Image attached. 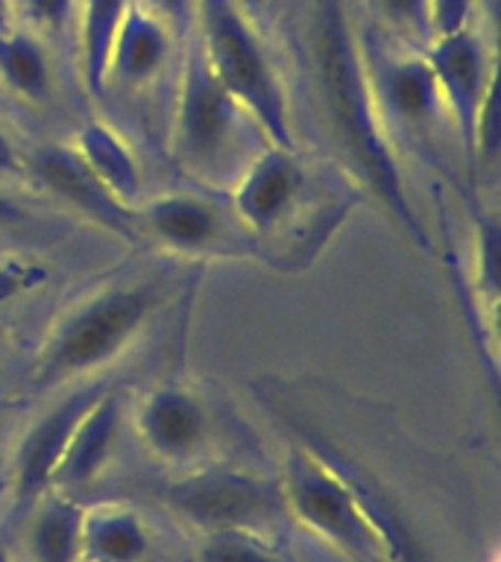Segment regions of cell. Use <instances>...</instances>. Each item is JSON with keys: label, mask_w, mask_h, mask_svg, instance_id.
Segmentation results:
<instances>
[{"label": "cell", "mask_w": 501, "mask_h": 562, "mask_svg": "<svg viewBox=\"0 0 501 562\" xmlns=\"http://www.w3.org/2000/svg\"><path fill=\"white\" fill-rule=\"evenodd\" d=\"M316 61H320V86H323V100L332 117L334 135L341 138L369 188L378 193V200L408 228V235L420 246H428V237L422 232V223L413 214L411 200L404 193L402 170L396 165L393 149L385 138L381 117L372 105L367 82L360 77L349 30H346L337 0H323Z\"/></svg>", "instance_id": "obj_1"}, {"label": "cell", "mask_w": 501, "mask_h": 562, "mask_svg": "<svg viewBox=\"0 0 501 562\" xmlns=\"http://www.w3.org/2000/svg\"><path fill=\"white\" fill-rule=\"evenodd\" d=\"M158 305V279L109 284L79 299L77 305L68 307L51 325V331L38 346V355L30 367V384L35 390H53L91 378L97 369L109 367L130 349Z\"/></svg>", "instance_id": "obj_2"}, {"label": "cell", "mask_w": 501, "mask_h": 562, "mask_svg": "<svg viewBox=\"0 0 501 562\" xmlns=\"http://www.w3.org/2000/svg\"><path fill=\"white\" fill-rule=\"evenodd\" d=\"M202 26H205V61L218 74L229 94L235 97L264 138L279 147L293 149L288 97L255 42L249 26L232 0H202Z\"/></svg>", "instance_id": "obj_3"}, {"label": "cell", "mask_w": 501, "mask_h": 562, "mask_svg": "<svg viewBox=\"0 0 501 562\" xmlns=\"http://www.w3.org/2000/svg\"><path fill=\"white\" fill-rule=\"evenodd\" d=\"M253 117L229 94L202 53L185 65L174 114V149L182 167L202 179L235 173L241 158V132ZM255 126V123H253Z\"/></svg>", "instance_id": "obj_4"}, {"label": "cell", "mask_w": 501, "mask_h": 562, "mask_svg": "<svg viewBox=\"0 0 501 562\" xmlns=\"http://www.w3.org/2000/svg\"><path fill=\"white\" fill-rule=\"evenodd\" d=\"M167 504L188 521L214 533H253L285 513V492L253 474L205 469L170 483Z\"/></svg>", "instance_id": "obj_5"}, {"label": "cell", "mask_w": 501, "mask_h": 562, "mask_svg": "<svg viewBox=\"0 0 501 562\" xmlns=\"http://www.w3.org/2000/svg\"><path fill=\"white\" fill-rule=\"evenodd\" d=\"M281 492H285V507L293 509L302 525L329 536L334 544H341L343 551L355 557H367L372 551L364 509L323 465H316L308 457H293Z\"/></svg>", "instance_id": "obj_6"}, {"label": "cell", "mask_w": 501, "mask_h": 562, "mask_svg": "<svg viewBox=\"0 0 501 562\" xmlns=\"http://www.w3.org/2000/svg\"><path fill=\"white\" fill-rule=\"evenodd\" d=\"M305 167L297 149L270 144L255 153L232 184V209L249 232H270L288 217L305 191Z\"/></svg>", "instance_id": "obj_7"}, {"label": "cell", "mask_w": 501, "mask_h": 562, "mask_svg": "<svg viewBox=\"0 0 501 562\" xmlns=\"http://www.w3.org/2000/svg\"><path fill=\"white\" fill-rule=\"evenodd\" d=\"M35 182L47 188V191L62 200L70 209L82 211L86 217L97 220L100 226L112 228L118 235L132 237L135 235V211L114 200L109 188L97 179L88 165L79 158V153L68 144H47L33 153L30 161Z\"/></svg>", "instance_id": "obj_8"}, {"label": "cell", "mask_w": 501, "mask_h": 562, "mask_svg": "<svg viewBox=\"0 0 501 562\" xmlns=\"http://www.w3.org/2000/svg\"><path fill=\"white\" fill-rule=\"evenodd\" d=\"M428 68L437 79L439 97L452 109L464 138V147L469 153V161H475V126H478V112L483 100L496 86L483 65L481 44L475 42L466 30H457L452 35H439V44L428 56Z\"/></svg>", "instance_id": "obj_9"}, {"label": "cell", "mask_w": 501, "mask_h": 562, "mask_svg": "<svg viewBox=\"0 0 501 562\" xmlns=\"http://www.w3.org/2000/svg\"><path fill=\"white\" fill-rule=\"evenodd\" d=\"M135 428L149 451L165 460H188L209 442L211 413L200 395L185 386H156L141 395Z\"/></svg>", "instance_id": "obj_10"}, {"label": "cell", "mask_w": 501, "mask_h": 562, "mask_svg": "<svg viewBox=\"0 0 501 562\" xmlns=\"http://www.w3.org/2000/svg\"><path fill=\"white\" fill-rule=\"evenodd\" d=\"M103 384H88L79 381L74 384L59 404L35 419V425L24 434L15 454V492L18 498H30L44 486H51V474L59 463L62 451L68 446L70 430L77 428L79 416L100 395Z\"/></svg>", "instance_id": "obj_11"}, {"label": "cell", "mask_w": 501, "mask_h": 562, "mask_svg": "<svg viewBox=\"0 0 501 562\" xmlns=\"http://www.w3.org/2000/svg\"><path fill=\"white\" fill-rule=\"evenodd\" d=\"M121 419L123 395L103 386L94 402L88 404L86 413L79 416L77 428L70 430L68 446H65L59 463L53 469L51 483L68 490V486H79V483L91 481L103 469L109 454H112Z\"/></svg>", "instance_id": "obj_12"}, {"label": "cell", "mask_w": 501, "mask_h": 562, "mask_svg": "<svg viewBox=\"0 0 501 562\" xmlns=\"http://www.w3.org/2000/svg\"><path fill=\"white\" fill-rule=\"evenodd\" d=\"M135 226L149 232L158 244L170 246V249L197 252L218 240L223 217H220L218 205L202 196L165 193V196L144 202V209L135 211Z\"/></svg>", "instance_id": "obj_13"}, {"label": "cell", "mask_w": 501, "mask_h": 562, "mask_svg": "<svg viewBox=\"0 0 501 562\" xmlns=\"http://www.w3.org/2000/svg\"><path fill=\"white\" fill-rule=\"evenodd\" d=\"M167 61V33L158 18L132 9L123 12L114 30L109 59H105V82L114 79L118 86H147Z\"/></svg>", "instance_id": "obj_14"}, {"label": "cell", "mask_w": 501, "mask_h": 562, "mask_svg": "<svg viewBox=\"0 0 501 562\" xmlns=\"http://www.w3.org/2000/svg\"><path fill=\"white\" fill-rule=\"evenodd\" d=\"M74 149L86 161L88 170L109 188L114 200H121L123 205H132V202L138 200L141 188H144L141 167L135 156H132L130 144L109 123L88 121L77 132Z\"/></svg>", "instance_id": "obj_15"}, {"label": "cell", "mask_w": 501, "mask_h": 562, "mask_svg": "<svg viewBox=\"0 0 501 562\" xmlns=\"http://www.w3.org/2000/svg\"><path fill=\"white\" fill-rule=\"evenodd\" d=\"M385 109L408 130H428L443 103L428 61H396L381 79Z\"/></svg>", "instance_id": "obj_16"}, {"label": "cell", "mask_w": 501, "mask_h": 562, "mask_svg": "<svg viewBox=\"0 0 501 562\" xmlns=\"http://www.w3.org/2000/svg\"><path fill=\"white\" fill-rule=\"evenodd\" d=\"M82 551L94 562H141L149 553V533L130 509H97L82 518Z\"/></svg>", "instance_id": "obj_17"}, {"label": "cell", "mask_w": 501, "mask_h": 562, "mask_svg": "<svg viewBox=\"0 0 501 562\" xmlns=\"http://www.w3.org/2000/svg\"><path fill=\"white\" fill-rule=\"evenodd\" d=\"M82 518L74 501H47L33 521L30 551L35 562H74L82 551Z\"/></svg>", "instance_id": "obj_18"}, {"label": "cell", "mask_w": 501, "mask_h": 562, "mask_svg": "<svg viewBox=\"0 0 501 562\" xmlns=\"http://www.w3.org/2000/svg\"><path fill=\"white\" fill-rule=\"evenodd\" d=\"M0 82L30 103H44L51 97V65L33 38L0 33Z\"/></svg>", "instance_id": "obj_19"}, {"label": "cell", "mask_w": 501, "mask_h": 562, "mask_svg": "<svg viewBox=\"0 0 501 562\" xmlns=\"http://www.w3.org/2000/svg\"><path fill=\"white\" fill-rule=\"evenodd\" d=\"M126 12V0H88L82 21V74L91 94H103L105 59L112 47L114 30Z\"/></svg>", "instance_id": "obj_20"}, {"label": "cell", "mask_w": 501, "mask_h": 562, "mask_svg": "<svg viewBox=\"0 0 501 562\" xmlns=\"http://www.w3.org/2000/svg\"><path fill=\"white\" fill-rule=\"evenodd\" d=\"M197 562H288L270 548L249 539L246 533H214L200 548Z\"/></svg>", "instance_id": "obj_21"}, {"label": "cell", "mask_w": 501, "mask_h": 562, "mask_svg": "<svg viewBox=\"0 0 501 562\" xmlns=\"http://www.w3.org/2000/svg\"><path fill=\"white\" fill-rule=\"evenodd\" d=\"M47 279V270L38 267V263H30V261H0V305L3 302H12V299L24 296L26 290L38 288L42 281Z\"/></svg>", "instance_id": "obj_22"}, {"label": "cell", "mask_w": 501, "mask_h": 562, "mask_svg": "<svg viewBox=\"0 0 501 562\" xmlns=\"http://www.w3.org/2000/svg\"><path fill=\"white\" fill-rule=\"evenodd\" d=\"M387 12L404 26H413V30H425L431 18L428 0H385Z\"/></svg>", "instance_id": "obj_23"}, {"label": "cell", "mask_w": 501, "mask_h": 562, "mask_svg": "<svg viewBox=\"0 0 501 562\" xmlns=\"http://www.w3.org/2000/svg\"><path fill=\"white\" fill-rule=\"evenodd\" d=\"M469 0H434V21L439 26V35H452L464 30Z\"/></svg>", "instance_id": "obj_24"}, {"label": "cell", "mask_w": 501, "mask_h": 562, "mask_svg": "<svg viewBox=\"0 0 501 562\" xmlns=\"http://www.w3.org/2000/svg\"><path fill=\"white\" fill-rule=\"evenodd\" d=\"M30 15L44 26H59L70 9V0H26Z\"/></svg>", "instance_id": "obj_25"}, {"label": "cell", "mask_w": 501, "mask_h": 562, "mask_svg": "<svg viewBox=\"0 0 501 562\" xmlns=\"http://www.w3.org/2000/svg\"><path fill=\"white\" fill-rule=\"evenodd\" d=\"M21 173H24V165H21V158H18V149L12 147V140H9L7 132L0 130V179Z\"/></svg>", "instance_id": "obj_26"}, {"label": "cell", "mask_w": 501, "mask_h": 562, "mask_svg": "<svg viewBox=\"0 0 501 562\" xmlns=\"http://www.w3.org/2000/svg\"><path fill=\"white\" fill-rule=\"evenodd\" d=\"M30 220V211L24 205H18L15 200H9L7 193L0 191V228L3 226H21Z\"/></svg>", "instance_id": "obj_27"}, {"label": "cell", "mask_w": 501, "mask_h": 562, "mask_svg": "<svg viewBox=\"0 0 501 562\" xmlns=\"http://www.w3.org/2000/svg\"><path fill=\"white\" fill-rule=\"evenodd\" d=\"M149 3L156 7L158 15L170 18V21H185L188 7H191V0H149Z\"/></svg>", "instance_id": "obj_28"}, {"label": "cell", "mask_w": 501, "mask_h": 562, "mask_svg": "<svg viewBox=\"0 0 501 562\" xmlns=\"http://www.w3.org/2000/svg\"><path fill=\"white\" fill-rule=\"evenodd\" d=\"M0 33H7V0H0Z\"/></svg>", "instance_id": "obj_29"}, {"label": "cell", "mask_w": 501, "mask_h": 562, "mask_svg": "<svg viewBox=\"0 0 501 562\" xmlns=\"http://www.w3.org/2000/svg\"><path fill=\"white\" fill-rule=\"evenodd\" d=\"M3 422H7V404L0 402V430H3Z\"/></svg>", "instance_id": "obj_30"}, {"label": "cell", "mask_w": 501, "mask_h": 562, "mask_svg": "<svg viewBox=\"0 0 501 562\" xmlns=\"http://www.w3.org/2000/svg\"><path fill=\"white\" fill-rule=\"evenodd\" d=\"M0 562H9V557H7V548H3V544H0Z\"/></svg>", "instance_id": "obj_31"}, {"label": "cell", "mask_w": 501, "mask_h": 562, "mask_svg": "<svg viewBox=\"0 0 501 562\" xmlns=\"http://www.w3.org/2000/svg\"><path fill=\"white\" fill-rule=\"evenodd\" d=\"M246 3H253V7H255V3H261V0H246Z\"/></svg>", "instance_id": "obj_32"}]
</instances>
